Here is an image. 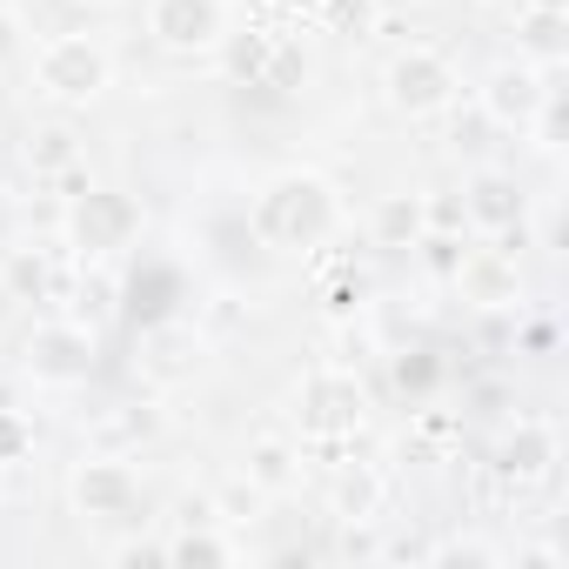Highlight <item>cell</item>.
Wrapping results in <instances>:
<instances>
[{"label": "cell", "instance_id": "cell-1", "mask_svg": "<svg viewBox=\"0 0 569 569\" xmlns=\"http://www.w3.org/2000/svg\"><path fill=\"white\" fill-rule=\"evenodd\" d=\"M336 228V194L316 174H281L261 201H254V234L268 248H316Z\"/></svg>", "mask_w": 569, "mask_h": 569}, {"label": "cell", "instance_id": "cell-2", "mask_svg": "<svg viewBox=\"0 0 569 569\" xmlns=\"http://www.w3.org/2000/svg\"><path fill=\"white\" fill-rule=\"evenodd\" d=\"M114 81V54L94 41V34H54L41 54H34V88L54 101V108H88L101 101Z\"/></svg>", "mask_w": 569, "mask_h": 569}, {"label": "cell", "instance_id": "cell-3", "mask_svg": "<svg viewBox=\"0 0 569 569\" xmlns=\"http://www.w3.org/2000/svg\"><path fill=\"white\" fill-rule=\"evenodd\" d=\"M456 101V68L436 54V48H409L389 61V108L422 121V114H442Z\"/></svg>", "mask_w": 569, "mask_h": 569}, {"label": "cell", "instance_id": "cell-4", "mask_svg": "<svg viewBox=\"0 0 569 569\" xmlns=\"http://www.w3.org/2000/svg\"><path fill=\"white\" fill-rule=\"evenodd\" d=\"M148 34L168 54L221 48L228 41V0H154V8H148Z\"/></svg>", "mask_w": 569, "mask_h": 569}, {"label": "cell", "instance_id": "cell-5", "mask_svg": "<svg viewBox=\"0 0 569 569\" xmlns=\"http://www.w3.org/2000/svg\"><path fill=\"white\" fill-rule=\"evenodd\" d=\"M556 68H562V61H556ZM556 68H529V61L496 68V74L482 81V114H489L496 128H529V121L542 114V101L556 94V88H549Z\"/></svg>", "mask_w": 569, "mask_h": 569}, {"label": "cell", "instance_id": "cell-6", "mask_svg": "<svg viewBox=\"0 0 569 569\" xmlns=\"http://www.w3.org/2000/svg\"><path fill=\"white\" fill-rule=\"evenodd\" d=\"M94 369V329L88 322H41L28 336V376L34 382H81Z\"/></svg>", "mask_w": 569, "mask_h": 569}, {"label": "cell", "instance_id": "cell-7", "mask_svg": "<svg viewBox=\"0 0 569 569\" xmlns=\"http://www.w3.org/2000/svg\"><path fill=\"white\" fill-rule=\"evenodd\" d=\"M296 416H302V436H349V429H362V389H356V376H342V369L309 376L296 389Z\"/></svg>", "mask_w": 569, "mask_h": 569}, {"label": "cell", "instance_id": "cell-8", "mask_svg": "<svg viewBox=\"0 0 569 569\" xmlns=\"http://www.w3.org/2000/svg\"><path fill=\"white\" fill-rule=\"evenodd\" d=\"M141 234V208L121 194V188H88L81 201H74V241L88 248V254H114V248H128Z\"/></svg>", "mask_w": 569, "mask_h": 569}, {"label": "cell", "instance_id": "cell-9", "mask_svg": "<svg viewBox=\"0 0 569 569\" xmlns=\"http://www.w3.org/2000/svg\"><path fill=\"white\" fill-rule=\"evenodd\" d=\"M141 502V476L128 469V456H88L74 469V509L81 516H128Z\"/></svg>", "mask_w": 569, "mask_h": 569}, {"label": "cell", "instance_id": "cell-10", "mask_svg": "<svg viewBox=\"0 0 569 569\" xmlns=\"http://www.w3.org/2000/svg\"><path fill=\"white\" fill-rule=\"evenodd\" d=\"M456 289L476 309H516V261L502 248H476L456 261Z\"/></svg>", "mask_w": 569, "mask_h": 569}, {"label": "cell", "instance_id": "cell-11", "mask_svg": "<svg viewBox=\"0 0 569 569\" xmlns=\"http://www.w3.org/2000/svg\"><path fill=\"white\" fill-rule=\"evenodd\" d=\"M248 482H254L261 496H289V489L302 482V449H296L289 436H261V442L248 449Z\"/></svg>", "mask_w": 569, "mask_h": 569}, {"label": "cell", "instance_id": "cell-12", "mask_svg": "<svg viewBox=\"0 0 569 569\" xmlns=\"http://www.w3.org/2000/svg\"><path fill=\"white\" fill-rule=\"evenodd\" d=\"M469 228H516L522 221V194H516V181L509 174H476V188H469Z\"/></svg>", "mask_w": 569, "mask_h": 569}, {"label": "cell", "instance_id": "cell-13", "mask_svg": "<svg viewBox=\"0 0 569 569\" xmlns=\"http://www.w3.org/2000/svg\"><path fill=\"white\" fill-rule=\"evenodd\" d=\"M549 462H556V429H549V422H522L516 442L502 449V476H516V482L549 476Z\"/></svg>", "mask_w": 569, "mask_h": 569}, {"label": "cell", "instance_id": "cell-14", "mask_svg": "<svg viewBox=\"0 0 569 569\" xmlns=\"http://www.w3.org/2000/svg\"><path fill=\"white\" fill-rule=\"evenodd\" d=\"M0 289H8L14 302H41V296L54 289V268H48V254H41V248H14L8 261H0Z\"/></svg>", "mask_w": 569, "mask_h": 569}, {"label": "cell", "instance_id": "cell-15", "mask_svg": "<svg viewBox=\"0 0 569 569\" xmlns=\"http://www.w3.org/2000/svg\"><path fill=\"white\" fill-rule=\"evenodd\" d=\"M154 436V409H114V416H101L94 429H88V442L101 449V456H128V449H141Z\"/></svg>", "mask_w": 569, "mask_h": 569}, {"label": "cell", "instance_id": "cell-16", "mask_svg": "<svg viewBox=\"0 0 569 569\" xmlns=\"http://www.w3.org/2000/svg\"><path fill=\"white\" fill-rule=\"evenodd\" d=\"M376 241H382V248L422 241V194H382V208H376Z\"/></svg>", "mask_w": 569, "mask_h": 569}, {"label": "cell", "instance_id": "cell-17", "mask_svg": "<svg viewBox=\"0 0 569 569\" xmlns=\"http://www.w3.org/2000/svg\"><path fill=\"white\" fill-rule=\"evenodd\" d=\"M161 556L168 562H234V542H221L208 522H188L174 542H161Z\"/></svg>", "mask_w": 569, "mask_h": 569}, {"label": "cell", "instance_id": "cell-18", "mask_svg": "<svg viewBox=\"0 0 569 569\" xmlns=\"http://www.w3.org/2000/svg\"><path fill=\"white\" fill-rule=\"evenodd\" d=\"M74 161H81V148H74L68 128H41V134L28 141V168H34V174H74Z\"/></svg>", "mask_w": 569, "mask_h": 569}, {"label": "cell", "instance_id": "cell-19", "mask_svg": "<svg viewBox=\"0 0 569 569\" xmlns=\"http://www.w3.org/2000/svg\"><path fill=\"white\" fill-rule=\"evenodd\" d=\"M522 48L536 54V68H556L562 61V8H542L522 21Z\"/></svg>", "mask_w": 569, "mask_h": 569}, {"label": "cell", "instance_id": "cell-20", "mask_svg": "<svg viewBox=\"0 0 569 569\" xmlns=\"http://www.w3.org/2000/svg\"><path fill=\"white\" fill-rule=\"evenodd\" d=\"M336 502H342V516H349V522H376V502H382V482H376L369 469H356V476H342V489H336Z\"/></svg>", "mask_w": 569, "mask_h": 569}, {"label": "cell", "instance_id": "cell-21", "mask_svg": "<svg viewBox=\"0 0 569 569\" xmlns=\"http://www.w3.org/2000/svg\"><path fill=\"white\" fill-rule=\"evenodd\" d=\"M21 54H34V34H28V21L14 8H0V68H14Z\"/></svg>", "mask_w": 569, "mask_h": 569}, {"label": "cell", "instance_id": "cell-22", "mask_svg": "<svg viewBox=\"0 0 569 569\" xmlns=\"http://www.w3.org/2000/svg\"><path fill=\"white\" fill-rule=\"evenodd\" d=\"M261 502H268V496H261L254 482H241V489H221V496H214V522H248Z\"/></svg>", "mask_w": 569, "mask_h": 569}, {"label": "cell", "instance_id": "cell-23", "mask_svg": "<svg viewBox=\"0 0 569 569\" xmlns=\"http://www.w3.org/2000/svg\"><path fill=\"white\" fill-rule=\"evenodd\" d=\"M21 449H28V422L14 409H0V462H14Z\"/></svg>", "mask_w": 569, "mask_h": 569}, {"label": "cell", "instance_id": "cell-24", "mask_svg": "<svg viewBox=\"0 0 569 569\" xmlns=\"http://www.w3.org/2000/svg\"><path fill=\"white\" fill-rule=\"evenodd\" d=\"M261 54H268V41H234V74L261 68Z\"/></svg>", "mask_w": 569, "mask_h": 569}, {"label": "cell", "instance_id": "cell-25", "mask_svg": "<svg viewBox=\"0 0 569 569\" xmlns=\"http://www.w3.org/2000/svg\"><path fill=\"white\" fill-rule=\"evenodd\" d=\"M342 556H382V542H369V536H356V522H349V536H342Z\"/></svg>", "mask_w": 569, "mask_h": 569}, {"label": "cell", "instance_id": "cell-26", "mask_svg": "<svg viewBox=\"0 0 569 569\" xmlns=\"http://www.w3.org/2000/svg\"><path fill=\"white\" fill-rule=\"evenodd\" d=\"M88 8H114V0H88Z\"/></svg>", "mask_w": 569, "mask_h": 569}, {"label": "cell", "instance_id": "cell-27", "mask_svg": "<svg viewBox=\"0 0 569 569\" xmlns=\"http://www.w3.org/2000/svg\"><path fill=\"white\" fill-rule=\"evenodd\" d=\"M0 469H8V462H0Z\"/></svg>", "mask_w": 569, "mask_h": 569}]
</instances>
